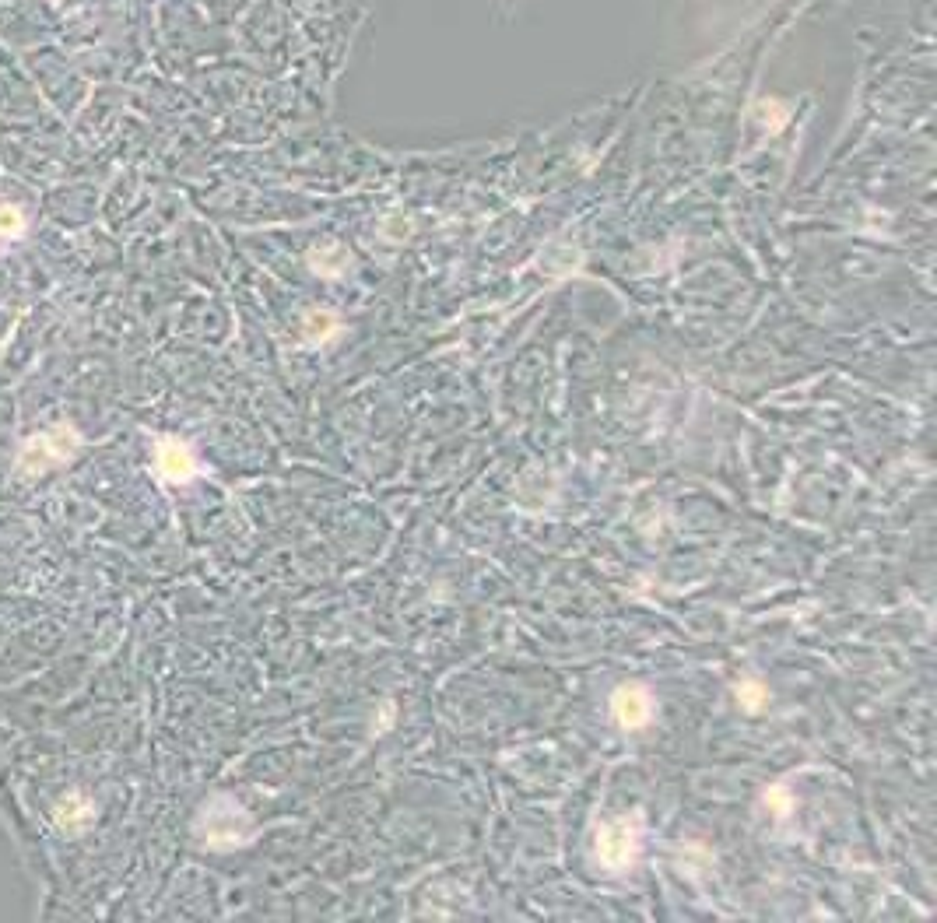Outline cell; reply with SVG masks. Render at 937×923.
Listing matches in <instances>:
<instances>
[{"mask_svg": "<svg viewBox=\"0 0 937 923\" xmlns=\"http://www.w3.org/2000/svg\"><path fill=\"white\" fill-rule=\"evenodd\" d=\"M22 232H25V215L18 208H11V204H4V208H0V243L18 239Z\"/></svg>", "mask_w": 937, "mask_h": 923, "instance_id": "52a82bcc", "label": "cell"}, {"mask_svg": "<svg viewBox=\"0 0 937 923\" xmlns=\"http://www.w3.org/2000/svg\"><path fill=\"white\" fill-rule=\"evenodd\" d=\"M611 709H615V720L622 723V727L636 730V727H646L653 716V699L646 688L639 685H625L615 692V699H611Z\"/></svg>", "mask_w": 937, "mask_h": 923, "instance_id": "5b68a950", "label": "cell"}, {"mask_svg": "<svg viewBox=\"0 0 937 923\" xmlns=\"http://www.w3.org/2000/svg\"><path fill=\"white\" fill-rule=\"evenodd\" d=\"M78 450H81V436L71 425H57V429H50V432H39V436H32L29 443L22 446V453H18V474L39 478V474L67 464Z\"/></svg>", "mask_w": 937, "mask_h": 923, "instance_id": "7a4b0ae2", "label": "cell"}, {"mask_svg": "<svg viewBox=\"0 0 937 923\" xmlns=\"http://www.w3.org/2000/svg\"><path fill=\"white\" fill-rule=\"evenodd\" d=\"M197 829H201L204 843L215 846V850H236V846H246L253 839L250 815H246L243 804H236L232 797H215V801L201 811Z\"/></svg>", "mask_w": 937, "mask_h": 923, "instance_id": "6da1fadb", "label": "cell"}, {"mask_svg": "<svg viewBox=\"0 0 937 923\" xmlns=\"http://www.w3.org/2000/svg\"><path fill=\"white\" fill-rule=\"evenodd\" d=\"M155 467H158V474H162L165 481H172V485H183V481H190L197 474V457L190 453V446L179 443V439H158Z\"/></svg>", "mask_w": 937, "mask_h": 923, "instance_id": "277c9868", "label": "cell"}, {"mask_svg": "<svg viewBox=\"0 0 937 923\" xmlns=\"http://www.w3.org/2000/svg\"><path fill=\"white\" fill-rule=\"evenodd\" d=\"M88 822H92V804H88L81 794H67L64 801L57 804V825H60V829L81 832Z\"/></svg>", "mask_w": 937, "mask_h": 923, "instance_id": "8992f818", "label": "cell"}, {"mask_svg": "<svg viewBox=\"0 0 937 923\" xmlns=\"http://www.w3.org/2000/svg\"><path fill=\"white\" fill-rule=\"evenodd\" d=\"M639 853V822L636 818H618V822H608L597 836V857H601L604 867L611 871H622L636 860Z\"/></svg>", "mask_w": 937, "mask_h": 923, "instance_id": "3957f363", "label": "cell"}, {"mask_svg": "<svg viewBox=\"0 0 937 923\" xmlns=\"http://www.w3.org/2000/svg\"><path fill=\"white\" fill-rule=\"evenodd\" d=\"M737 699H741V706L748 709V713H759L762 702H766L769 695H766V685H762V681H741V685H737Z\"/></svg>", "mask_w": 937, "mask_h": 923, "instance_id": "ba28073f", "label": "cell"}]
</instances>
